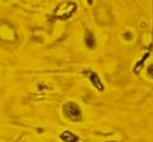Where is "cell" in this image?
Listing matches in <instances>:
<instances>
[{
	"label": "cell",
	"instance_id": "obj_5",
	"mask_svg": "<svg viewBox=\"0 0 153 142\" xmlns=\"http://www.w3.org/2000/svg\"><path fill=\"white\" fill-rule=\"evenodd\" d=\"M85 44H87V46L90 47V49L95 47L96 41H95V38H94V36L91 35V33H88V35L85 36Z\"/></svg>",
	"mask_w": 153,
	"mask_h": 142
},
{
	"label": "cell",
	"instance_id": "obj_1",
	"mask_svg": "<svg viewBox=\"0 0 153 142\" xmlns=\"http://www.w3.org/2000/svg\"><path fill=\"white\" fill-rule=\"evenodd\" d=\"M75 10H76V4L73 1H67L56 8V14L63 19H67L75 12Z\"/></svg>",
	"mask_w": 153,
	"mask_h": 142
},
{
	"label": "cell",
	"instance_id": "obj_4",
	"mask_svg": "<svg viewBox=\"0 0 153 142\" xmlns=\"http://www.w3.org/2000/svg\"><path fill=\"white\" fill-rule=\"evenodd\" d=\"M89 78H90V81H91V83H93V85H94L95 88H97L99 90H103L102 83H101V81H100V78H99V76H97L96 73H94V72L90 73Z\"/></svg>",
	"mask_w": 153,
	"mask_h": 142
},
{
	"label": "cell",
	"instance_id": "obj_6",
	"mask_svg": "<svg viewBox=\"0 0 153 142\" xmlns=\"http://www.w3.org/2000/svg\"><path fill=\"white\" fill-rule=\"evenodd\" d=\"M147 72H149V75H150V76H152V77H153V65H151V67L149 68Z\"/></svg>",
	"mask_w": 153,
	"mask_h": 142
},
{
	"label": "cell",
	"instance_id": "obj_2",
	"mask_svg": "<svg viewBox=\"0 0 153 142\" xmlns=\"http://www.w3.org/2000/svg\"><path fill=\"white\" fill-rule=\"evenodd\" d=\"M64 111L71 120H79L81 118V110L75 103H67L64 106Z\"/></svg>",
	"mask_w": 153,
	"mask_h": 142
},
{
	"label": "cell",
	"instance_id": "obj_3",
	"mask_svg": "<svg viewBox=\"0 0 153 142\" xmlns=\"http://www.w3.org/2000/svg\"><path fill=\"white\" fill-rule=\"evenodd\" d=\"M61 139L63 140L64 142H76L78 141V138H77L76 135L74 134V133H71V132H63L62 134H61Z\"/></svg>",
	"mask_w": 153,
	"mask_h": 142
}]
</instances>
